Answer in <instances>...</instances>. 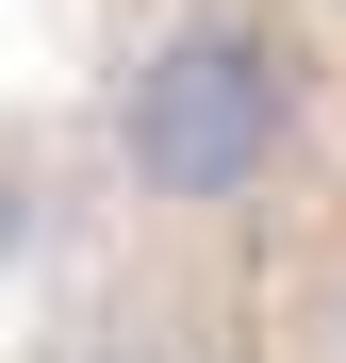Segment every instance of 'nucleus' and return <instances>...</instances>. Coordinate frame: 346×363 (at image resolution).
<instances>
[{
  "mask_svg": "<svg viewBox=\"0 0 346 363\" xmlns=\"http://www.w3.org/2000/svg\"><path fill=\"white\" fill-rule=\"evenodd\" d=\"M280 149H297V67H280V33L231 17V0L165 17L132 67H115V165H132V199H165V215L264 199Z\"/></svg>",
  "mask_w": 346,
  "mask_h": 363,
  "instance_id": "f257e3e1",
  "label": "nucleus"
},
{
  "mask_svg": "<svg viewBox=\"0 0 346 363\" xmlns=\"http://www.w3.org/2000/svg\"><path fill=\"white\" fill-rule=\"evenodd\" d=\"M83 363H198V347H182V330H165V314H115V330H99Z\"/></svg>",
  "mask_w": 346,
  "mask_h": 363,
  "instance_id": "f03ea898",
  "label": "nucleus"
},
{
  "mask_svg": "<svg viewBox=\"0 0 346 363\" xmlns=\"http://www.w3.org/2000/svg\"><path fill=\"white\" fill-rule=\"evenodd\" d=\"M0 248H17V215H0Z\"/></svg>",
  "mask_w": 346,
  "mask_h": 363,
  "instance_id": "7ed1b4c3",
  "label": "nucleus"
}]
</instances>
